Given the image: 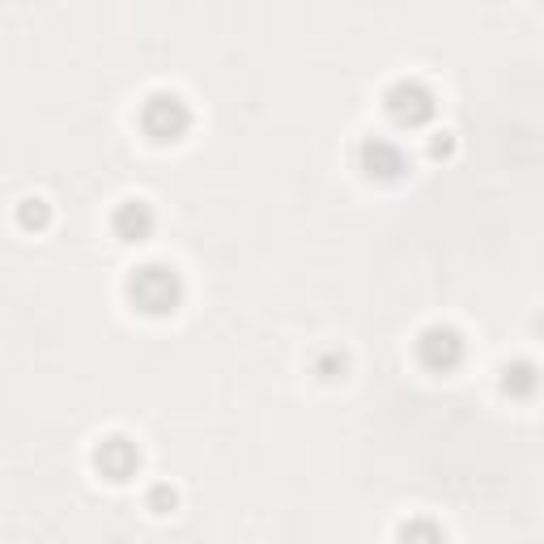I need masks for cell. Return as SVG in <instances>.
I'll list each match as a JSON object with an SVG mask.
<instances>
[{"label":"cell","instance_id":"obj_1","mask_svg":"<svg viewBox=\"0 0 544 544\" xmlns=\"http://www.w3.org/2000/svg\"><path fill=\"white\" fill-rule=\"evenodd\" d=\"M128 294L145 315H170V311H179V302H183V281L170 264H145L132 272Z\"/></svg>","mask_w":544,"mask_h":544},{"label":"cell","instance_id":"obj_4","mask_svg":"<svg viewBox=\"0 0 544 544\" xmlns=\"http://www.w3.org/2000/svg\"><path fill=\"white\" fill-rule=\"evenodd\" d=\"M417 362L434 374H451L464 362V340H459L455 328H425L417 340Z\"/></svg>","mask_w":544,"mask_h":544},{"label":"cell","instance_id":"obj_11","mask_svg":"<svg viewBox=\"0 0 544 544\" xmlns=\"http://www.w3.org/2000/svg\"><path fill=\"white\" fill-rule=\"evenodd\" d=\"M340 370H345V357H340V353H328V357H319V374H323V379H336Z\"/></svg>","mask_w":544,"mask_h":544},{"label":"cell","instance_id":"obj_5","mask_svg":"<svg viewBox=\"0 0 544 544\" xmlns=\"http://www.w3.org/2000/svg\"><path fill=\"white\" fill-rule=\"evenodd\" d=\"M357 166H362L366 179H379V183H396L408 170L404 153L391 141H383V136H366V141L357 145Z\"/></svg>","mask_w":544,"mask_h":544},{"label":"cell","instance_id":"obj_3","mask_svg":"<svg viewBox=\"0 0 544 544\" xmlns=\"http://www.w3.org/2000/svg\"><path fill=\"white\" fill-rule=\"evenodd\" d=\"M383 107L391 115V124H400V128H421V124H430L434 119V94H430V85H421V81H396L391 90L383 94Z\"/></svg>","mask_w":544,"mask_h":544},{"label":"cell","instance_id":"obj_13","mask_svg":"<svg viewBox=\"0 0 544 544\" xmlns=\"http://www.w3.org/2000/svg\"><path fill=\"white\" fill-rule=\"evenodd\" d=\"M404 536H442L438 527H425V523H417V527H404Z\"/></svg>","mask_w":544,"mask_h":544},{"label":"cell","instance_id":"obj_7","mask_svg":"<svg viewBox=\"0 0 544 544\" xmlns=\"http://www.w3.org/2000/svg\"><path fill=\"white\" fill-rule=\"evenodd\" d=\"M111 230H115L119 243H145V238L153 234V209L145 200H124L111 213Z\"/></svg>","mask_w":544,"mask_h":544},{"label":"cell","instance_id":"obj_2","mask_svg":"<svg viewBox=\"0 0 544 544\" xmlns=\"http://www.w3.org/2000/svg\"><path fill=\"white\" fill-rule=\"evenodd\" d=\"M141 128L149 141H158V145H170V141H179V136L192 128V111H187V102L179 94H149L145 98V107H141Z\"/></svg>","mask_w":544,"mask_h":544},{"label":"cell","instance_id":"obj_8","mask_svg":"<svg viewBox=\"0 0 544 544\" xmlns=\"http://www.w3.org/2000/svg\"><path fill=\"white\" fill-rule=\"evenodd\" d=\"M536 387H540V370L532 362H506L502 366V391L506 396L527 400V396H536Z\"/></svg>","mask_w":544,"mask_h":544},{"label":"cell","instance_id":"obj_10","mask_svg":"<svg viewBox=\"0 0 544 544\" xmlns=\"http://www.w3.org/2000/svg\"><path fill=\"white\" fill-rule=\"evenodd\" d=\"M175 489H170V485H153L149 489V510H158V515H170V510H175Z\"/></svg>","mask_w":544,"mask_h":544},{"label":"cell","instance_id":"obj_12","mask_svg":"<svg viewBox=\"0 0 544 544\" xmlns=\"http://www.w3.org/2000/svg\"><path fill=\"white\" fill-rule=\"evenodd\" d=\"M451 149H455V141L442 132V136H434V141H430V158H451Z\"/></svg>","mask_w":544,"mask_h":544},{"label":"cell","instance_id":"obj_6","mask_svg":"<svg viewBox=\"0 0 544 544\" xmlns=\"http://www.w3.org/2000/svg\"><path fill=\"white\" fill-rule=\"evenodd\" d=\"M94 468L107 476V481H132L136 468H141V451H136V442L124 434L102 438L94 447Z\"/></svg>","mask_w":544,"mask_h":544},{"label":"cell","instance_id":"obj_9","mask_svg":"<svg viewBox=\"0 0 544 544\" xmlns=\"http://www.w3.org/2000/svg\"><path fill=\"white\" fill-rule=\"evenodd\" d=\"M17 221H22L26 230H43V226H47V204H43V200H22Z\"/></svg>","mask_w":544,"mask_h":544}]
</instances>
